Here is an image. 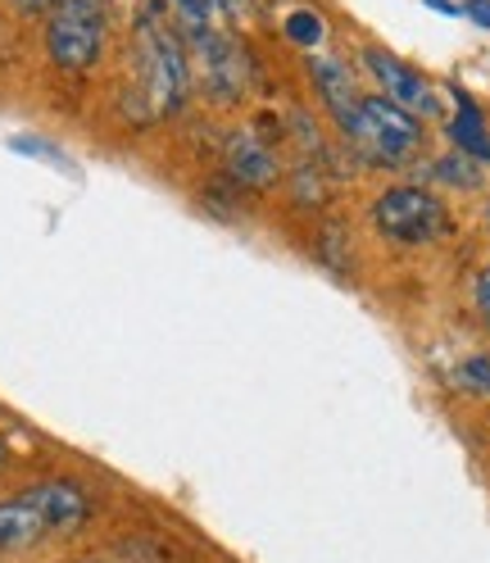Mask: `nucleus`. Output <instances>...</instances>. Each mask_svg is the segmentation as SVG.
<instances>
[{
    "label": "nucleus",
    "instance_id": "4468645a",
    "mask_svg": "<svg viewBox=\"0 0 490 563\" xmlns=\"http://www.w3.org/2000/svg\"><path fill=\"white\" fill-rule=\"evenodd\" d=\"M287 37L296 42V46H304V51H313L323 42V19L313 14V10H296L291 19H287Z\"/></svg>",
    "mask_w": 490,
    "mask_h": 563
},
{
    "label": "nucleus",
    "instance_id": "6e6552de",
    "mask_svg": "<svg viewBox=\"0 0 490 563\" xmlns=\"http://www.w3.org/2000/svg\"><path fill=\"white\" fill-rule=\"evenodd\" d=\"M23 500L42 514L46 522V532L55 537H68V532H82V522L91 518V500H87V490L78 482H37V486H27L23 490Z\"/></svg>",
    "mask_w": 490,
    "mask_h": 563
},
{
    "label": "nucleus",
    "instance_id": "4be33fe9",
    "mask_svg": "<svg viewBox=\"0 0 490 563\" xmlns=\"http://www.w3.org/2000/svg\"><path fill=\"white\" fill-rule=\"evenodd\" d=\"M486 219H490V209H486Z\"/></svg>",
    "mask_w": 490,
    "mask_h": 563
},
{
    "label": "nucleus",
    "instance_id": "20e7f679",
    "mask_svg": "<svg viewBox=\"0 0 490 563\" xmlns=\"http://www.w3.org/2000/svg\"><path fill=\"white\" fill-rule=\"evenodd\" d=\"M372 228L396 245H427L449 232L445 205L423 187H387L372 200Z\"/></svg>",
    "mask_w": 490,
    "mask_h": 563
},
{
    "label": "nucleus",
    "instance_id": "0eeeda50",
    "mask_svg": "<svg viewBox=\"0 0 490 563\" xmlns=\"http://www.w3.org/2000/svg\"><path fill=\"white\" fill-rule=\"evenodd\" d=\"M223 164H227V178L236 187H250L264 191L277 183V151L255 132V128H232L223 141Z\"/></svg>",
    "mask_w": 490,
    "mask_h": 563
},
{
    "label": "nucleus",
    "instance_id": "ddd939ff",
    "mask_svg": "<svg viewBox=\"0 0 490 563\" xmlns=\"http://www.w3.org/2000/svg\"><path fill=\"white\" fill-rule=\"evenodd\" d=\"M436 178L441 183H449V187H464V191H472V187H481V168L468 159V155H449V159H436Z\"/></svg>",
    "mask_w": 490,
    "mask_h": 563
},
{
    "label": "nucleus",
    "instance_id": "f8f14e48",
    "mask_svg": "<svg viewBox=\"0 0 490 563\" xmlns=\"http://www.w3.org/2000/svg\"><path fill=\"white\" fill-rule=\"evenodd\" d=\"M454 386H464V391H472V396H490V350L468 355L459 368H454Z\"/></svg>",
    "mask_w": 490,
    "mask_h": 563
},
{
    "label": "nucleus",
    "instance_id": "423d86ee",
    "mask_svg": "<svg viewBox=\"0 0 490 563\" xmlns=\"http://www.w3.org/2000/svg\"><path fill=\"white\" fill-rule=\"evenodd\" d=\"M364 64H368V74L377 78L381 96H387L391 104H400L404 114H413L417 123L441 114V96L432 91V82H427L423 74H417V68H409L404 59H396L391 51L368 46V51H364Z\"/></svg>",
    "mask_w": 490,
    "mask_h": 563
},
{
    "label": "nucleus",
    "instance_id": "9d476101",
    "mask_svg": "<svg viewBox=\"0 0 490 563\" xmlns=\"http://www.w3.org/2000/svg\"><path fill=\"white\" fill-rule=\"evenodd\" d=\"M454 123H449V141L459 146V155H468L472 164H490V132H486V114L472 104L468 91H454Z\"/></svg>",
    "mask_w": 490,
    "mask_h": 563
},
{
    "label": "nucleus",
    "instance_id": "9b49d317",
    "mask_svg": "<svg viewBox=\"0 0 490 563\" xmlns=\"http://www.w3.org/2000/svg\"><path fill=\"white\" fill-rule=\"evenodd\" d=\"M46 522L42 514L32 509L23 496L19 500H0V554H14V550H27V545H37L46 541Z\"/></svg>",
    "mask_w": 490,
    "mask_h": 563
},
{
    "label": "nucleus",
    "instance_id": "f257e3e1",
    "mask_svg": "<svg viewBox=\"0 0 490 563\" xmlns=\"http://www.w3.org/2000/svg\"><path fill=\"white\" fill-rule=\"evenodd\" d=\"M132 64H136V87L132 100L136 110L132 119H168L178 114L187 96H191V59L182 32L164 19V5H146L132 32Z\"/></svg>",
    "mask_w": 490,
    "mask_h": 563
},
{
    "label": "nucleus",
    "instance_id": "6ab92c4d",
    "mask_svg": "<svg viewBox=\"0 0 490 563\" xmlns=\"http://www.w3.org/2000/svg\"><path fill=\"white\" fill-rule=\"evenodd\" d=\"M19 5H23V10H32V14H46V10L55 5V0H19Z\"/></svg>",
    "mask_w": 490,
    "mask_h": 563
},
{
    "label": "nucleus",
    "instance_id": "a211bd4d",
    "mask_svg": "<svg viewBox=\"0 0 490 563\" xmlns=\"http://www.w3.org/2000/svg\"><path fill=\"white\" fill-rule=\"evenodd\" d=\"M209 5H214V0H209ZM219 5H223L232 19H241V14H250V10H255V0H219Z\"/></svg>",
    "mask_w": 490,
    "mask_h": 563
},
{
    "label": "nucleus",
    "instance_id": "f03ea898",
    "mask_svg": "<svg viewBox=\"0 0 490 563\" xmlns=\"http://www.w3.org/2000/svg\"><path fill=\"white\" fill-rule=\"evenodd\" d=\"M341 132L372 168H404L423 151V123L404 114L400 104H391L387 96H359L355 114L341 123Z\"/></svg>",
    "mask_w": 490,
    "mask_h": 563
},
{
    "label": "nucleus",
    "instance_id": "2eb2a0df",
    "mask_svg": "<svg viewBox=\"0 0 490 563\" xmlns=\"http://www.w3.org/2000/svg\"><path fill=\"white\" fill-rule=\"evenodd\" d=\"M10 146H14V151H27V155H51V159H64V155L51 146V141H37V136H14Z\"/></svg>",
    "mask_w": 490,
    "mask_h": 563
},
{
    "label": "nucleus",
    "instance_id": "f3484780",
    "mask_svg": "<svg viewBox=\"0 0 490 563\" xmlns=\"http://www.w3.org/2000/svg\"><path fill=\"white\" fill-rule=\"evenodd\" d=\"M464 14H472V23L490 27V0H464Z\"/></svg>",
    "mask_w": 490,
    "mask_h": 563
},
{
    "label": "nucleus",
    "instance_id": "1a4fd4ad",
    "mask_svg": "<svg viewBox=\"0 0 490 563\" xmlns=\"http://www.w3.org/2000/svg\"><path fill=\"white\" fill-rule=\"evenodd\" d=\"M309 74H313V87H319L323 104L332 110L336 123H345L349 114H355L359 104V87H355V74H349V64L336 59V55H309Z\"/></svg>",
    "mask_w": 490,
    "mask_h": 563
},
{
    "label": "nucleus",
    "instance_id": "7ed1b4c3",
    "mask_svg": "<svg viewBox=\"0 0 490 563\" xmlns=\"http://www.w3.org/2000/svg\"><path fill=\"white\" fill-rule=\"evenodd\" d=\"M110 0H55L46 14V55L64 74H82L104 51Z\"/></svg>",
    "mask_w": 490,
    "mask_h": 563
},
{
    "label": "nucleus",
    "instance_id": "aec40b11",
    "mask_svg": "<svg viewBox=\"0 0 490 563\" xmlns=\"http://www.w3.org/2000/svg\"><path fill=\"white\" fill-rule=\"evenodd\" d=\"M5 464H10V445H5V441H0V468H5Z\"/></svg>",
    "mask_w": 490,
    "mask_h": 563
},
{
    "label": "nucleus",
    "instance_id": "dca6fc26",
    "mask_svg": "<svg viewBox=\"0 0 490 563\" xmlns=\"http://www.w3.org/2000/svg\"><path fill=\"white\" fill-rule=\"evenodd\" d=\"M477 309H481V319L490 323V268L477 277Z\"/></svg>",
    "mask_w": 490,
    "mask_h": 563
},
{
    "label": "nucleus",
    "instance_id": "39448f33",
    "mask_svg": "<svg viewBox=\"0 0 490 563\" xmlns=\"http://www.w3.org/2000/svg\"><path fill=\"white\" fill-rule=\"evenodd\" d=\"M187 42H191V55L200 64V82L204 91L214 96V100H241L245 96V82H250V64H245V51L223 37V32L214 27H191L187 32Z\"/></svg>",
    "mask_w": 490,
    "mask_h": 563
},
{
    "label": "nucleus",
    "instance_id": "412c9836",
    "mask_svg": "<svg viewBox=\"0 0 490 563\" xmlns=\"http://www.w3.org/2000/svg\"><path fill=\"white\" fill-rule=\"evenodd\" d=\"M87 563H110V559H87Z\"/></svg>",
    "mask_w": 490,
    "mask_h": 563
}]
</instances>
